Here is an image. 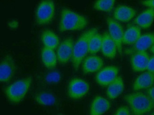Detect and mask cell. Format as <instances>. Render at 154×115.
<instances>
[{
    "mask_svg": "<svg viewBox=\"0 0 154 115\" xmlns=\"http://www.w3.org/2000/svg\"><path fill=\"white\" fill-rule=\"evenodd\" d=\"M88 24L87 19L77 12L68 9L61 12L59 29L61 32L82 30Z\"/></svg>",
    "mask_w": 154,
    "mask_h": 115,
    "instance_id": "obj_1",
    "label": "cell"
},
{
    "mask_svg": "<svg viewBox=\"0 0 154 115\" xmlns=\"http://www.w3.org/2000/svg\"><path fill=\"white\" fill-rule=\"evenodd\" d=\"M125 100L134 115H145L154 108V103L149 97L141 92L127 94Z\"/></svg>",
    "mask_w": 154,
    "mask_h": 115,
    "instance_id": "obj_2",
    "label": "cell"
},
{
    "mask_svg": "<svg viewBox=\"0 0 154 115\" xmlns=\"http://www.w3.org/2000/svg\"><path fill=\"white\" fill-rule=\"evenodd\" d=\"M96 33H97V29L92 28L85 32L74 43L72 60L75 69L77 70L79 68L87 53H88L90 40Z\"/></svg>",
    "mask_w": 154,
    "mask_h": 115,
    "instance_id": "obj_3",
    "label": "cell"
},
{
    "mask_svg": "<svg viewBox=\"0 0 154 115\" xmlns=\"http://www.w3.org/2000/svg\"><path fill=\"white\" fill-rule=\"evenodd\" d=\"M31 82L32 79L30 77L14 82L6 88V96L12 103H19L26 96Z\"/></svg>",
    "mask_w": 154,
    "mask_h": 115,
    "instance_id": "obj_4",
    "label": "cell"
},
{
    "mask_svg": "<svg viewBox=\"0 0 154 115\" xmlns=\"http://www.w3.org/2000/svg\"><path fill=\"white\" fill-rule=\"evenodd\" d=\"M55 6L54 1L45 0L40 2L36 11V20L40 25L48 24L52 21L55 15Z\"/></svg>",
    "mask_w": 154,
    "mask_h": 115,
    "instance_id": "obj_5",
    "label": "cell"
},
{
    "mask_svg": "<svg viewBox=\"0 0 154 115\" xmlns=\"http://www.w3.org/2000/svg\"><path fill=\"white\" fill-rule=\"evenodd\" d=\"M88 83L82 79L75 78L70 80L67 86V93L70 98L77 100L84 97L88 93Z\"/></svg>",
    "mask_w": 154,
    "mask_h": 115,
    "instance_id": "obj_6",
    "label": "cell"
},
{
    "mask_svg": "<svg viewBox=\"0 0 154 115\" xmlns=\"http://www.w3.org/2000/svg\"><path fill=\"white\" fill-rule=\"evenodd\" d=\"M106 21L108 27L109 34L115 42L119 53L122 54L124 33L123 27L121 24L112 18L109 17Z\"/></svg>",
    "mask_w": 154,
    "mask_h": 115,
    "instance_id": "obj_7",
    "label": "cell"
},
{
    "mask_svg": "<svg viewBox=\"0 0 154 115\" xmlns=\"http://www.w3.org/2000/svg\"><path fill=\"white\" fill-rule=\"evenodd\" d=\"M119 69L115 66H108L98 72L95 80L99 85L107 87L118 76Z\"/></svg>",
    "mask_w": 154,
    "mask_h": 115,
    "instance_id": "obj_8",
    "label": "cell"
},
{
    "mask_svg": "<svg viewBox=\"0 0 154 115\" xmlns=\"http://www.w3.org/2000/svg\"><path fill=\"white\" fill-rule=\"evenodd\" d=\"M16 66L13 58L11 55L6 56L0 64V81L6 83L11 79L14 75Z\"/></svg>",
    "mask_w": 154,
    "mask_h": 115,
    "instance_id": "obj_9",
    "label": "cell"
},
{
    "mask_svg": "<svg viewBox=\"0 0 154 115\" xmlns=\"http://www.w3.org/2000/svg\"><path fill=\"white\" fill-rule=\"evenodd\" d=\"M74 42L71 38L63 41L58 46L57 51V60L62 64H66L72 59L73 54Z\"/></svg>",
    "mask_w": 154,
    "mask_h": 115,
    "instance_id": "obj_10",
    "label": "cell"
},
{
    "mask_svg": "<svg viewBox=\"0 0 154 115\" xmlns=\"http://www.w3.org/2000/svg\"><path fill=\"white\" fill-rule=\"evenodd\" d=\"M150 57L146 51L132 53L131 58V65L133 71L144 72L147 69Z\"/></svg>",
    "mask_w": 154,
    "mask_h": 115,
    "instance_id": "obj_11",
    "label": "cell"
},
{
    "mask_svg": "<svg viewBox=\"0 0 154 115\" xmlns=\"http://www.w3.org/2000/svg\"><path fill=\"white\" fill-rule=\"evenodd\" d=\"M111 107V103L108 100L102 96H97L91 104L90 115H103Z\"/></svg>",
    "mask_w": 154,
    "mask_h": 115,
    "instance_id": "obj_12",
    "label": "cell"
},
{
    "mask_svg": "<svg viewBox=\"0 0 154 115\" xmlns=\"http://www.w3.org/2000/svg\"><path fill=\"white\" fill-rule=\"evenodd\" d=\"M104 65L103 59L97 56L87 57L83 62L82 69L84 73L89 74L98 72L103 69Z\"/></svg>",
    "mask_w": 154,
    "mask_h": 115,
    "instance_id": "obj_13",
    "label": "cell"
},
{
    "mask_svg": "<svg viewBox=\"0 0 154 115\" xmlns=\"http://www.w3.org/2000/svg\"><path fill=\"white\" fill-rule=\"evenodd\" d=\"M154 45V34H142L131 49H128V53H133L137 52L146 51Z\"/></svg>",
    "mask_w": 154,
    "mask_h": 115,
    "instance_id": "obj_14",
    "label": "cell"
},
{
    "mask_svg": "<svg viewBox=\"0 0 154 115\" xmlns=\"http://www.w3.org/2000/svg\"><path fill=\"white\" fill-rule=\"evenodd\" d=\"M136 14L135 9L125 5H120L114 10L113 17L116 21L127 22L133 19Z\"/></svg>",
    "mask_w": 154,
    "mask_h": 115,
    "instance_id": "obj_15",
    "label": "cell"
},
{
    "mask_svg": "<svg viewBox=\"0 0 154 115\" xmlns=\"http://www.w3.org/2000/svg\"><path fill=\"white\" fill-rule=\"evenodd\" d=\"M154 83V74L149 72H143L137 76L133 84V90L139 91L151 87Z\"/></svg>",
    "mask_w": 154,
    "mask_h": 115,
    "instance_id": "obj_16",
    "label": "cell"
},
{
    "mask_svg": "<svg viewBox=\"0 0 154 115\" xmlns=\"http://www.w3.org/2000/svg\"><path fill=\"white\" fill-rule=\"evenodd\" d=\"M103 55L109 59H114L117 52V47L115 42L109 36L108 33H104L103 35L101 50Z\"/></svg>",
    "mask_w": 154,
    "mask_h": 115,
    "instance_id": "obj_17",
    "label": "cell"
},
{
    "mask_svg": "<svg viewBox=\"0 0 154 115\" xmlns=\"http://www.w3.org/2000/svg\"><path fill=\"white\" fill-rule=\"evenodd\" d=\"M154 19V9L149 8L137 16L134 22L140 28L146 29L152 25Z\"/></svg>",
    "mask_w": 154,
    "mask_h": 115,
    "instance_id": "obj_18",
    "label": "cell"
},
{
    "mask_svg": "<svg viewBox=\"0 0 154 115\" xmlns=\"http://www.w3.org/2000/svg\"><path fill=\"white\" fill-rule=\"evenodd\" d=\"M124 89L123 79L118 76L107 86L106 94L111 100H114L122 94Z\"/></svg>",
    "mask_w": 154,
    "mask_h": 115,
    "instance_id": "obj_19",
    "label": "cell"
},
{
    "mask_svg": "<svg viewBox=\"0 0 154 115\" xmlns=\"http://www.w3.org/2000/svg\"><path fill=\"white\" fill-rule=\"evenodd\" d=\"M141 35L140 28L137 25H130L124 31L123 44L127 45L134 44Z\"/></svg>",
    "mask_w": 154,
    "mask_h": 115,
    "instance_id": "obj_20",
    "label": "cell"
},
{
    "mask_svg": "<svg viewBox=\"0 0 154 115\" xmlns=\"http://www.w3.org/2000/svg\"><path fill=\"white\" fill-rule=\"evenodd\" d=\"M42 40L45 47L48 49L54 50L59 46V37L54 32L51 30H45L43 32Z\"/></svg>",
    "mask_w": 154,
    "mask_h": 115,
    "instance_id": "obj_21",
    "label": "cell"
},
{
    "mask_svg": "<svg viewBox=\"0 0 154 115\" xmlns=\"http://www.w3.org/2000/svg\"><path fill=\"white\" fill-rule=\"evenodd\" d=\"M42 59L43 64L48 69H54L57 65V56L52 49L44 48L42 52Z\"/></svg>",
    "mask_w": 154,
    "mask_h": 115,
    "instance_id": "obj_22",
    "label": "cell"
},
{
    "mask_svg": "<svg viewBox=\"0 0 154 115\" xmlns=\"http://www.w3.org/2000/svg\"><path fill=\"white\" fill-rule=\"evenodd\" d=\"M35 100L38 104L43 106H52L56 103V99L51 93L41 92L35 96Z\"/></svg>",
    "mask_w": 154,
    "mask_h": 115,
    "instance_id": "obj_23",
    "label": "cell"
},
{
    "mask_svg": "<svg viewBox=\"0 0 154 115\" xmlns=\"http://www.w3.org/2000/svg\"><path fill=\"white\" fill-rule=\"evenodd\" d=\"M103 36L96 33L91 38L89 43V53L94 54L101 50Z\"/></svg>",
    "mask_w": 154,
    "mask_h": 115,
    "instance_id": "obj_24",
    "label": "cell"
},
{
    "mask_svg": "<svg viewBox=\"0 0 154 115\" xmlns=\"http://www.w3.org/2000/svg\"><path fill=\"white\" fill-rule=\"evenodd\" d=\"M114 0H98L94 4V8L99 11L109 12L115 4Z\"/></svg>",
    "mask_w": 154,
    "mask_h": 115,
    "instance_id": "obj_25",
    "label": "cell"
},
{
    "mask_svg": "<svg viewBox=\"0 0 154 115\" xmlns=\"http://www.w3.org/2000/svg\"><path fill=\"white\" fill-rule=\"evenodd\" d=\"M61 78L60 74L58 72H51L48 73L46 76L47 82L51 83H56L59 82Z\"/></svg>",
    "mask_w": 154,
    "mask_h": 115,
    "instance_id": "obj_26",
    "label": "cell"
},
{
    "mask_svg": "<svg viewBox=\"0 0 154 115\" xmlns=\"http://www.w3.org/2000/svg\"><path fill=\"white\" fill-rule=\"evenodd\" d=\"M114 115H131V112L127 107L122 106L118 108Z\"/></svg>",
    "mask_w": 154,
    "mask_h": 115,
    "instance_id": "obj_27",
    "label": "cell"
},
{
    "mask_svg": "<svg viewBox=\"0 0 154 115\" xmlns=\"http://www.w3.org/2000/svg\"><path fill=\"white\" fill-rule=\"evenodd\" d=\"M147 70L154 74V56L150 57Z\"/></svg>",
    "mask_w": 154,
    "mask_h": 115,
    "instance_id": "obj_28",
    "label": "cell"
},
{
    "mask_svg": "<svg viewBox=\"0 0 154 115\" xmlns=\"http://www.w3.org/2000/svg\"><path fill=\"white\" fill-rule=\"evenodd\" d=\"M141 3L143 5L149 7V8L154 9V0L143 1H141Z\"/></svg>",
    "mask_w": 154,
    "mask_h": 115,
    "instance_id": "obj_29",
    "label": "cell"
},
{
    "mask_svg": "<svg viewBox=\"0 0 154 115\" xmlns=\"http://www.w3.org/2000/svg\"><path fill=\"white\" fill-rule=\"evenodd\" d=\"M147 95L149 97L154 103V86L148 89L147 91Z\"/></svg>",
    "mask_w": 154,
    "mask_h": 115,
    "instance_id": "obj_30",
    "label": "cell"
},
{
    "mask_svg": "<svg viewBox=\"0 0 154 115\" xmlns=\"http://www.w3.org/2000/svg\"><path fill=\"white\" fill-rule=\"evenodd\" d=\"M9 25L11 28H16L18 26V23L17 21H11L9 24Z\"/></svg>",
    "mask_w": 154,
    "mask_h": 115,
    "instance_id": "obj_31",
    "label": "cell"
},
{
    "mask_svg": "<svg viewBox=\"0 0 154 115\" xmlns=\"http://www.w3.org/2000/svg\"><path fill=\"white\" fill-rule=\"evenodd\" d=\"M150 51L151 52L154 54V45L150 48Z\"/></svg>",
    "mask_w": 154,
    "mask_h": 115,
    "instance_id": "obj_32",
    "label": "cell"
},
{
    "mask_svg": "<svg viewBox=\"0 0 154 115\" xmlns=\"http://www.w3.org/2000/svg\"><path fill=\"white\" fill-rule=\"evenodd\" d=\"M150 115H154V113H152V114H151Z\"/></svg>",
    "mask_w": 154,
    "mask_h": 115,
    "instance_id": "obj_33",
    "label": "cell"
}]
</instances>
